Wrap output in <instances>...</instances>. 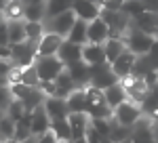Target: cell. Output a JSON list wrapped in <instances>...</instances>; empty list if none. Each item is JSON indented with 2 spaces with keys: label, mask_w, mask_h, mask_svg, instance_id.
Returning a JSON list of instances; mask_svg holds the SVG:
<instances>
[{
  "label": "cell",
  "mask_w": 158,
  "mask_h": 143,
  "mask_svg": "<svg viewBox=\"0 0 158 143\" xmlns=\"http://www.w3.org/2000/svg\"><path fill=\"white\" fill-rule=\"evenodd\" d=\"M74 23H76V15L74 11H68L59 15V17H55V19H51V21H44V32H49V34H57L59 38H68V34L72 32Z\"/></svg>",
  "instance_id": "cell-10"
},
{
  "label": "cell",
  "mask_w": 158,
  "mask_h": 143,
  "mask_svg": "<svg viewBox=\"0 0 158 143\" xmlns=\"http://www.w3.org/2000/svg\"><path fill=\"white\" fill-rule=\"evenodd\" d=\"M68 122H70V129H72V141L86 139V133L91 129V118L86 114H70Z\"/></svg>",
  "instance_id": "cell-15"
},
{
  "label": "cell",
  "mask_w": 158,
  "mask_h": 143,
  "mask_svg": "<svg viewBox=\"0 0 158 143\" xmlns=\"http://www.w3.org/2000/svg\"><path fill=\"white\" fill-rule=\"evenodd\" d=\"M25 2L23 0H6V6L2 11V19L6 23L13 21H25Z\"/></svg>",
  "instance_id": "cell-21"
},
{
  "label": "cell",
  "mask_w": 158,
  "mask_h": 143,
  "mask_svg": "<svg viewBox=\"0 0 158 143\" xmlns=\"http://www.w3.org/2000/svg\"><path fill=\"white\" fill-rule=\"evenodd\" d=\"M152 131H154V139L158 143V120H152Z\"/></svg>",
  "instance_id": "cell-45"
},
{
  "label": "cell",
  "mask_w": 158,
  "mask_h": 143,
  "mask_svg": "<svg viewBox=\"0 0 158 143\" xmlns=\"http://www.w3.org/2000/svg\"><path fill=\"white\" fill-rule=\"evenodd\" d=\"M148 57H150V59H152V61H154V63L158 65V40L154 42V44H152V48H150V53H148Z\"/></svg>",
  "instance_id": "cell-43"
},
{
  "label": "cell",
  "mask_w": 158,
  "mask_h": 143,
  "mask_svg": "<svg viewBox=\"0 0 158 143\" xmlns=\"http://www.w3.org/2000/svg\"><path fill=\"white\" fill-rule=\"evenodd\" d=\"M110 40V30L106 21L99 17L93 23H89V30H86V44H106Z\"/></svg>",
  "instance_id": "cell-12"
},
{
  "label": "cell",
  "mask_w": 158,
  "mask_h": 143,
  "mask_svg": "<svg viewBox=\"0 0 158 143\" xmlns=\"http://www.w3.org/2000/svg\"><path fill=\"white\" fill-rule=\"evenodd\" d=\"M72 11L76 19L85 21V23H93L95 19L101 17V2L97 0H72Z\"/></svg>",
  "instance_id": "cell-7"
},
{
  "label": "cell",
  "mask_w": 158,
  "mask_h": 143,
  "mask_svg": "<svg viewBox=\"0 0 158 143\" xmlns=\"http://www.w3.org/2000/svg\"><path fill=\"white\" fill-rule=\"evenodd\" d=\"M91 129L95 133H99L101 137L110 139V133H112V120H91Z\"/></svg>",
  "instance_id": "cell-36"
},
{
  "label": "cell",
  "mask_w": 158,
  "mask_h": 143,
  "mask_svg": "<svg viewBox=\"0 0 158 143\" xmlns=\"http://www.w3.org/2000/svg\"><path fill=\"white\" fill-rule=\"evenodd\" d=\"M154 42H156V38H154V36L143 34V32L135 30L133 25L129 27V32H127V36H124L127 51H131L135 57H146L148 53H150V48H152Z\"/></svg>",
  "instance_id": "cell-2"
},
{
  "label": "cell",
  "mask_w": 158,
  "mask_h": 143,
  "mask_svg": "<svg viewBox=\"0 0 158 143\" xmlns=\"http://www.w3.org/2000/svg\"><path fill=\"white\" fill-rule=\"evenodd\" d=\"M61 44H63V38H59L57 34L44 32V36H42L40 42H38V57H57Z\"/></svg>",
  "instance_id": "cell-11"
},
{
  "label": "cell",
  "mask_w": 158,
  "mask_h": 143,
  "mask_svg": "<svg viewBox=\"0 0 158 143\" xmlns=\"http://www.w3.org/2000/svg\"><path fill=\"white\" fill-rule=\"evenodd\" d=\"M65 72L72 76L74 84H76L78 88H86V86L91 84V65H86L85 61H78V63L68 65Z\"/></svg>",
  "instance_id": "cell-14"
},
{
  "label": "cell",
  "mask_w": 158,
  "mask_h": 143,
  "mask_svg": "<svg viewBox=\"0 0 158 143\" xmlns=\"http://www.w3.org/2000/svg\"><path fill=\"white\" fill-rule=\"evenodd\" d=\"M57 57H59V61L65 65V67H68V65H72V63H78V61H82V47H78V44H72V42L63 40L59 53H57Z\"/></svg>",
  "instance_id": "cell-19"
},
{
  "label": "cell",
  "mask_w": 158,
  "mask_h": 143,
  "mask_svg": "<svg viewBox=\"0 0 158 143\" xmlns=\"http://www.w3.org/2000/svg\"><path fill=\"white\" fill-rule=\"evenodd\" d=\"M9 48H11L13 65H17V67H30V65H34V61L38 57V44L30 42V40H25L21 44H13Z\"/></svg>",
  "instance_id": "cell-5"
},
{
  "label": "cell",
  "mask_w": 158,
  "mask_h": 143,
  "mask_svg": "<svg viewBox=\"0 0 158 143\" xmlns=\"http://www.w3.org/2000/svg\"><path fill=\"white\" fill-rule=\"evenodd\" d=\"M47 17V2L44 0H27L25 2V21L27 23H44Z\"/></svg>",
  "instance_id": "cell-17"
},
{
  "label": "cell",
  "mask_w": 158,
  "mask_h": 143,
  "mask_svg": "<svg viewBox=\"0 0 158 143\" xmlns=\"http://www.w3.org/2000/svg\"><path fill=\"white\" fill-rule=\"evenodd\" d=\"M131 133H133V129H129V126H120V124H116V122L112 120V133H110V141H112V143H124V141H129Z\"/></svg>",
  "instance_id": "cell-32"
},
{
  "label": "cell",
  "mask_w": 158,
  "mask_h": 143,
  "mask_svg": "<svg viewBox=\"0 0 158 143\" xmlns=\"http://www.w3.org/2000/svg\"><path fill=\"white\" fill-rule=\"evenodd\" d=\"M9 91H11V95H13V99H17V101H23L25 97L30 95L34 88H30V86H25V84H11L9 86Z\"/></svg>",
  "instance_id": "cell-37"
},
{
  "label": "cell",
  "mask_w": 158,
  "mask_h": 143,
  "mask_svg": "<svg viewBox=\"0 0 158 143\" xmlns=\"http://www.w3.org/2000/svg\"><path fill=\"white\" fill-rule=\"evenodd\" d=\"M120 80L116 78V74L112 72V65H97V67H91V84L89 86H93V88H97V91H108L110 86H114V84H118Z\"/></svg>",
  "instance_id": "cell-9"
},
{
  "label": "cell",
  "mask_w": 158,
  "mask_h": 143,
  "mask_svg": "<svg viewBox=\"0 0 158 143\" xmlns=\"http://www.w3.org/2000/svg\"><path fill=\"white\" fill-rule=\"evenodd\" d=\"M0 47L2 48L11 47V40H9V23H6L4 19L0 21Z\"/></svg>",
  "instance_id": "cell-39"
},
{
  "label": "cell",
  "mask_w": 158,
  "mask_h": 143,
  "mask_svg": "<svg viewBox=\"0 0 158 143\" xmlns=\"http://www.w3.org/2000/svg\"><path fill=\"white\" fill-rule=\"evenodd\" d=\"M122 88H124V93L129 97V101H133L137 105H141L143 101H146L148 93H150V86L146 84L143 78H135V76H129V78H124L120 80Z\"/></svg>",
  "instance_id": "cell-8"
},
{
  "label": "cell",
  "mask_w": 158,
  "mask_h": 143,
  "mask_svg": "<svg viewBox=\"0 0 158 143\" xmlns=\"http://www.w3.org/2000/svg\"><path fill=\"white\" fill-rule=\"evenodd\" d=\"M68 112L70 114H86V91L78 88L68 97Z\"/></svg>",
  "instance_id": "cell-25"
},
{
  "label": "cell",
  "mask_w": 158,
  "mask_h": 143,
  "mask_svg": "<svg viewBox=\"0 0 158 143\" xmlns=\"http://www.w3.org/2000/svg\"><path fill=\"white\" fill-rule=\"evenodd\" d=\"M11 103H13V95L9 91V86H0V109L6 114V109H9Z\"/></svg>",
  "instance_id": "cell-38"
},
{
  "label": "cell",
  "mask_w": 158,
  "mask_h": 143,
  "mask_svg": "<svg viewBox=\"0 0 158 143\" xmlns=\"http://www.w3.org/2000/svg\"><path fill=\"white\" fill-rule=\"evenodd\" d=\"M82 61L91 67H97V65H106V51L103 44H85L82 47Z\"/></svg>",
  "instance_id": "cell-18"
},
{
  "label": "cell",
  "mask_w": 158,
  "mask_h": 143,
  "mask_svg": "<svg viewBox=\"0 0 158 143\" xmlns=\"http://www.w3.org/2000/svg\"><path fill=\"white\" fill-rule=\"evenodd\" d=\"M86 30H89V23L80 21V19H76L72 32L68 34L65 40H68V42H72V44H78V47H85V44H86Z\"/></svg>",
  "instance_id": "cell-28"
},
{
  "label": "cell",
  "mask_w": 158,
  "mask_h": 143,
  "mask_svg": "<svg viewBox=\"0 0 158 143\" xmlns=\"http://www.w3.org/2000/svg\"><path fill=\"white\" fill-rule=\"evenodd\" d=\"M34 67L38 72L40 82H55L65 70V65L59 61V57H38L34 61Z\"/></svg>",
  "instance_id": "cell-4"
},
{
  "label": "cell",
  "mask_w": 158,
  "mask_h": 143,
  "mask_svg": "<svg viewBox=\"0 0 158 143\" xmlns=\"http://www.w3.org/2000/svg\"><path fill=\"white\" fill-rule=\"evenodd\" d=\"M68 11H72V0H49L44 21H51V19H55V17H59Z\"/></svg>",
  "instance_id": "cell-27"
},
{
  "label": "cell",
  "mask_w": 158,
  "mask_h": 143,
  "mask_svg": "<svg viewBox=\"0 0 158 143\" xmlns=\"http://www.w3.org/2000/svg\"><path fill=\"white\" fill-rule=\"evenodd\" d=\"M30 129H32L34 137H42L44 133L51 131V118H49V114H47V109H44V105L38 107L36 112L30 116Z\"/></svg>",
  "instance_id": "cell-16"
},
{
  "label": "cell",
  "mask_w": 158,
  "mask_h": 143,
  "mask_svg": "<svg viewBox=\"0 0 158 143\" xmlns=\"http://www.w3.org/2000/svg\"><path fill=\"white\" fill-rule=\"evenodd\" d=\"M135 61H137V57H135L133 53H131V51H124L120 57L112 63V72L116 74L118 80H124V78H129V76L133 74Z\"/></svg>",
  "instance_id": "cell-13"
},
{
  "label": "cell",
  "mask_w": 158,
  "mask_h": 143,
  "mask_svg": "<svg viewBox=\"0 0 158 143\" xmlns=\"http://www.w3.org/2000/svg\"><path fill=\"white\" fill-rule=\"evenodd\" d=\"M101 19L108 25L110 38H124L131 27V19L122 11H101Z\"/></svg>",
  "instance_id": "cell-6"
},
{
  "label": "cell",
  "mask_w": 158,
  "mask_h": 143,
  "mask_svg": "<svg viewBox=\"0 0 158 143\" xmlns=\"http://www.w3.org/2000/svg\"><path fill=\"white\" fill-rule=\"evenodd\" d=\"M21 84L30 86V88H38L40 86V78H38V72L34 65L30 67H23V74H21Z\"/></svg>",
  "instance_id": "cell-33"
},
{
  "label": "cell",
  "mask_w": 158,
  "mask_h": 143,
  "mask_svg": "<svg viewBox=\"0 0 158 143\" xmlns=\"http://www.w3.org/2000/svg\"><path fill=\"white\" fill-rule=\"evenodd\" d=\"M0 59H11V48H2L0 47Z\"/></svg>",
  "instance_id": "cell-44"
},
{
  "label": "cell",
  "mask_w": 158,
  "mask_h": 143,
  "mask_svg": "<svg viewBox=\"0 0 158 143\" xmlns=\"http://www.w3.org/2000/svg\"><path fill=\"white\" fill-rule=\"evenodd\" d=\"M15 129H17V124L4 114V118L0 120V141L11 143L13 139H15Z\"/></svg>",
  "instance_id": "cell-31"
},
{
  "label": "cell",
  "mask_w": 158,
  "mask_h": 143,
  "mask_svg": "<svg viewBox=\"0 0 158 143\" xmlns=\"http://www.w3.org/2000/svg\"><path fill=\"white\" fill-rule=\"evenodd\" d=\"M9 40L13 44H21L27 40V34H25V21H13L9 23Z\"/></svg>",
  "instance_id": "cell-30"
},
{
  "label": "cell",
  "mask_w": 158,
  "mask_h": 143,
  "mask_svg": "<svg viewBox=\"0 0 158 143\" xmlns=\"http://www.w3.org/2000/svg\"><path fill=\"white\" fill-rule=\"evenodd\" d=\"M51 133L59 139V143H70L72 141V129H70L68 118L51 120Z\"/></svg>",
  "instance_id": "cell-26"
},
{
  "label": "cell",
  "mask_w": 158,
  "mask_h": 143,
  "mask_svg": "<svg viewBox=\"0 0 158 143\" xmlns=\"http://www.w3.org/2000/svg\"><path fill=\"white\" fill-rule=\"evenodd\" d=\"M38 143H59V139L49 131V133H44L42 137H38Z\"/></svg>",
  "instance_id": "cell-42"
},
{
  "label": "cell",
  "mask_w": 158,
  "mask_h": 143,
  "mask_svg": "<svg viewBox=\"0 0 158 143\" xmlns=\"http://www.w3.org/2000/svg\"><path fill=\"white\" fill-rule=\"evenodd\" d=\"M156 76H158V65H156Z\"/></svg>",
  "instance_id": "cell-48"
},
{
  "label": "cell",
  "mask_w": 158,
  "mask_h": 143,
  "mask_svg": "<svg viewBox=\"0 0 158 143\" xmlns=\"http://www.w3.org/2000/svg\"><path fill=\"white\" fill-rule=\"evenodd\" d=\"M86 116L91 120H112V109H110L103 91H97L93 86H86Z\"/></svg>",
  "instance_id": "cell-1"
},
{
  "label": "cell",
  "mask_w": 158,
  "mask_h": 143,
  "mask_svg": "<svg viewBox=\"0 0 158 143\" xmlns=\"http://www.w3.org/2000/svg\"><path fill=\"white\" fill-rule=\"evenodd\" d=\"M141 118H143V109L133 101H124L122 105H118L112 112V120L120 126H129V129H133Z\"/></svg>",
  "instance_id": "cell-3"
},
{
  "label": "cell",
  "mask_w": 158,
  "mask_h": 143,
  "mask_svg": "<svg viewBox=\"0 0 158 143\" xmlns=\"http://www.w3.org/2000/svg\"><path fill=\"white\" fill-rule=\"evenodd\" d=\"M103 95H106V101H108L110 109L114 112L118 105H122L124 101H129V97H127V93H124V88H122V84H114V86H110L108 91H103Z\"/></svg>",
  "instance_id": "cell-24"
},
{
  "label": "cell",
  "mask_w": 158,
  "mask_h": 143,
  "mask_svg": "<svg viewBox=\"0 0 158 143\" xmlns=\"http://www.w3.org/2000/svg\"><path fill=\"white\" fill-rule=\"evenodd\" d=\"M44 109H47V114H49L51 120H59V118H68V116H70V112H68V101H65V99H57V97H47Z\"/></svg>",
  "instance_id": "cell-22"
},
{
  "label": "cell",
  "mask_w": 158,
  "mask_h": 143,
  "mask_svg": "<svg viewBox=\"0 0 158 143\" xmlns=\"http://www.w3.org/2000/svg\"><path fill=\"white\" fill-rule=\"evenodd\" d=\"M103 11H120L122 9V0H103L101 2Z\"/></svg>",
  "instance_id": "cell-41"
},
{
  "label": "cell",
  "mask_w": 158,
  "mask_h": 143,
  "mask_svg": "<svg viewBox=\"0 0 158 143\" xmlns=\"http://www.w3.org/2000/svg\"><path fill=\"white\" fill-rule=\"evenodd\" d=\"M25 34L30 42H40V38L44 36V23H27L25 21Z\"/></svg>",
  "instance_id": "cell-35"
},
{
  "label": "cell",
  "mask_w": 158,
  "mask_h": 143,
  "mask_svg": "<svg viewBox=\"0 0 158 143\" xmlns=\"http://www.w3.org/2000/svg\"><path fill=\"white\" fill-rule=\"evenodd\" d=\"M120 11L133 21L137 15L146 13V0H122V9Z\"/></svg>",
  "instance_id": "cell-29"
},
{
  "label": "cell",
  "mask_w": 158,
  "mask_h": 143,
  "mask_svg": "<svg viewBox=\"0 0 158 143\" xmlns=\"http://www.w3.org/2000/svg\"><path fill=\"white\" fill-rule=\"evenodd\" d=\"M2 118H4V112H2V109H0V120H2Z\"/></svg>",
  "instance_id": "cell-47"
},
{
  "label": "cell",
  "mask_w": 158,
  "mask_h": 143,
  "mask_svg": "<svg viewBox=\"0 0 158 143\" xmlns=\"http://www.w3.org/2000/svg\"><path fill=\"white\" fill-rule=\"evenodd\" d=\"M103 51H106V61H108V65H112V63L127 51L124 38H110L108 42L103 44Z\"/></svg>",
  "instance_id": "cell-23"
},
{
  "label": "cell",
  "mask_w": 158,
  "mask_h": 143,
  "mask_svg": "<svg viewBox=\"0 0 158 143\" xmlns=\"http://www.w3.org/2000/svg\"><path fill=\"white\" fill-rule=\"evenodd\" d=\"M131 25H133L135 30H139V32L148 34V36H154L156 25H158V15L146 11V13H141V15H137L133 21H131Z\"/></svg>",
  "instance_id": "cell-20"
},
{
  "label": "cell",
  "mask_w": 158,
  "mask_h": 143,
  "mask_svg": "<svg viewBox=\"0 0 158 143\" xmlns=\"http://www.w3.org/2000/svg\"><path fill=\"white\" fill-rule=\"evenodd\" d=\"M154 38L158 40V25H156V32H154Z\"/></svg>",
  "instance_id": "cell-46"
},
{
  "label": "cell",
  "mask_w": 158,
  "mask_h": 143,
  "mask_svg": "<svg viewBox=\"0 0 158 143\" xmlns=\"http://www.w3.org/2000/svg\"><path fill=\"white\" fill-rule=\"evenodd\" d=\"M6 116H9L15 124H17V122H21V120L27 116V114H25L23 103H21V101H17V99H13V103L9 105V109H6Z\"/></svg>",
  "instance_id": "cell-34"
},
{
  "label": "cell",
  "mask_w": 158,
  "mask_h": 143,
  "mask_svg": "<svg viewBox=\"0 0 158 143\" xmlns=\"http://www.w3.org/2000/svg\"><path fill=\"white\" fill-rule=\"evenodd\" d=\"M21 74H23V67L13 65L11 74H9V86H11V84H19V82H21Z\"/></svg>",
  "instance_id": "cell-40"
}]
</instances>
